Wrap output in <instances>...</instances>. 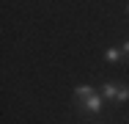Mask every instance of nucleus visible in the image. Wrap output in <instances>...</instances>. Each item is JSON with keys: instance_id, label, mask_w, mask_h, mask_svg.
Returning <instances> with one entry per match:
<instances>
[{"instance_id": "6", "label": "nucleus", "mask_w": 129, "mask_h": 124, "mask_svg": "<svg viewBox=\"0 0 129 124\" xmlns=\"http://www.w3.org/2000/svg\"><path fill=\"white\" fill-rule=\"evenodd\" d=\"M121 58H126V61H129V42L121 44Z\"/></svg>"}, {"instance_id": "1", "label": "nucleus", "mask_w": 129, "mask_h": 124, "mask_svg": "<svg viewBox=\"0 0 129 124\" xmlns=\"http://www.w3.org/2000/svg\"><path fill=\"white\" fill-rule=\"evenodd\" d=\"M102 105H104V97H102V94H93V97H88V99H82V102H80V108H82V110H88V113H99V110H102Z\"/></svg>"}, {"instance_id": "4", "label": "nucleus", "mask_w": 129, "mask_h": 124, "mask_svg": "<svg viewBox=\"0 0 129 124\" xmlns=\"http://www.w3.org/2000/svg\"><path fill=\"white\" fill-rule=\"evenodd\" d=\"M102 97L104 99H115V97H118V86H113V83L104 86V88H102Z\"/></svg>"}, {"instance_id": "3", "label": "nucleus", "mask_w": 129, "mask_h": 124, "mask_svg": "<svg viewBox=\"0 0 129 124\" xmlns=\"http://www.w3.org/2000/svg\"><path fill=\"white\" fill-rule=\"evenodd\" d=\"M104 61H110V64L121 61V47H110L107 52H104Z\"/></svg>"}, {"instance_id": "2", "label": "nucleus", "mask_w": 129, "mask_h": 124, "mask_svg": "<svg viewBox=\"0 0 129 124\" xmlns=\"http://www.w3.org/2000/svg\"><path fill=\"white\" fill-rule=\"evenodd\" d=\"M93 94H96V91H93L91 86H77V88H74V97H77L80 102H82V99H88V97H93Z\"/></svg>"}, {"instance_id": "7", "label": "nucleus", "mask_w": 129, "mask_h": 124, "mask_svg": "<svg viewBox=\"0 0 129 124\" xmlns=\"http://www.w3.org/2000/svg\"><path fill=\"white\" fill-rule=\"evenodd\" d=\"M126 14H129V6H126Z\"/></svg>"}, {"instance_id": "5", "label": "nucleus", "mask_w": 129, "mask_h": 124, "mask_svg": "<svg viewBox=\"0 0 129 124\" xmlns=\"http://www.w3.org/2000/svg\"><path fill=\"white\" fill-rule=\"evenodd\" d=\"M129 99V88H118V97H115V102H126Z\"/></svg>"}]
</instances>
